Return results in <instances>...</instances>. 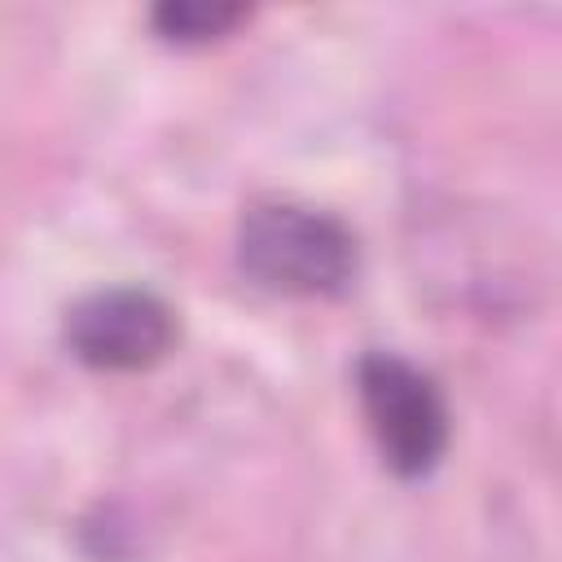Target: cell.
I'll use <instances>...</instances> for the list:
<instances>
[{
	"label": "cell",
	"instance_id": "obj_2",
	"mask_svg": "<svg viewBox=\"0 0 562 562\" xmlns=\"http://www.w3.org/2000/svg\"><path fill=\"white\" fill-rule=\"evenodd\" d=\"M356 391L382 461L400 479L430 474L452 435V417L435 378L395 351H369L356 364Z\"/></svg>",
	"mask_w": 562,
	"mask_h": 562
},
{
	"label": "cell",
	"instance_id": "obj_4",
	"mask_svg": "<svg viewBox=\"0 0 562 562\" xmlns=\"http://www.w3.org/2000/svg\"><path fill=\"white\" fill-rule=\"evenodd\" d=\"M246 18L241 4H220V0H167L149 13L154 31L162 40H176V44H202V40H215L224 35L228 26H237Z\"/></svg>",
	"mask_w": 562,
	"mask_h": 562
},
{
	"label": "cell",
	"instance_id": "obj_1",
	"mask_svg": "<svg viewBox=\"0 0 562 562\" xmlns=\"http://www.w3.org/2000/svg\"><path fill=\"white\" fill-rule=\"evenodd\" d=\"M351 228L316 206L299 202H255L237 228L241 272L277 294H338L356 277Z\"/></svg>",
	"mask_w": 562,
	"mask_h": 562
},
{
	"label": "cell",
	"instance_id": "obj_3",
	"mask_svg": "<svg viewBox=\"0 0 562 562\" xmlns=\"http://www.w3.org/2000/svg\"><path fill=\"white\" fill-rule=\"evenodd\" d=\"M176 312L145 285H105L66 312V347L88 369L136 373L176 347Z\"/></svg>",
	"mask_w": 562,
	"mask_h": 562
}]
</instances>
